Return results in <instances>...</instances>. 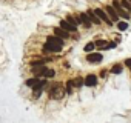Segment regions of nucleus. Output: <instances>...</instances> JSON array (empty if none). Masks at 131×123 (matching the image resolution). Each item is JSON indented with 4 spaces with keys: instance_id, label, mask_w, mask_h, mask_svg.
Returning <instances> with one entry per match:
<instances>
[{
    "instance_id": "1",
    "label": "nucleus",
    "mask_w": 131,
    "mask_h": 123,
    "mask_svg": "<svg viewBox=\"0 0 131 123\" xmlns=\"http://www.w3.org/2000/svg\"><path fill=\"white\" fill-rule=\"evenodd\" d=\"M113 6H114V9L117 11V14H119V17H122L123 20H128L129 17H131V14L122 6V3H120V0H113Z\"/></svg>"
},
{
    "instance_id": "2",
    "label": "nucleus",
    "mask_w": 131,
    "mask_h": 123,
    "mask_svg": "<svg viewBox=\"0 0 131 123\" xmlns=\"http://www.w3.org/2000/svg\"><path fill=\"white\" fill-rule=\"evenodd\" d=\"M48 94H49L51 99L59 100V99H62V95H63V86H62L60 83H54V85L51 86V89L48 91Z\"/></svg>"
},
{
    "instance_id": "3",
    "label": "nucleus",
    "mask_w": 131,
    "mask_h": 123,
    "mask_svg": "<svg viewBox=\"0 0 131 123\" xmlns=\"http://www.w3.org/2000/svg\"><path fill=\"white\" fill-rule=\"evenodd\" d=\"M102 60H103V55L100 52H90V54H86V61H90V63H93V65L102 63Z\"/></svg>"
},
{
    "instance_id": "4",
    "label": "nucleus",
    "mask_w": 131,
    "mask_h": 123,
    "mask_svg": "<svg viewBox=\"0 0 131 123\" xmlns=\"http://www.w3.org/2000/svg\"><path fill=\"white\" fill-rule=\"evenodd\" d=\"M94 13L97 14V17L102 20V22H105V23H108L110 26L113 25V20L110 19V16H108V13L105 11V9H102V8H97V9H94Z\"/></svg>"
},
{
    "instance_id": "5",
    "label": "nucleus",
    "mask_w": 131,
    "mask_h": 123,
    "mask_svg": "<svg viewBox=\"0 0 131 123\" xmlns=\"http://www.w3.org/2000/svg\"><path fill=\"white\" fill-rule=\"evenodd\" d=\"M46 43H51V45H54V46L63 48L65 40H63V39H60V37H57V35H48V37H46Z\"/></svg>"
},
{
    "instance_id": "6",
    "label": "nucleus",
    "mask_w": 131,
    "mask_h": 123,
    "mask_svg": "<svg viewBox=\"0 0 131 123\" xmlns=\"http://www.w3.org/2000/svg\"><path fill=\"white\" fill-rule=\"evenodd\" d=\"M97 82H99V77L96 74H88L85 77V86L86 88H94L97 85Z\"/></svg>"
},
{
    "instance_id": "7",
    "label": "nucleus",
    "mask_w": 131,
    "mask_h": 123,
    "mask_svg": "<svg viewBox=\"0 0 131 123\" xmlns=\"http://www.w3.org/2000/svg\"><path fill=\"white\" fill-rule=\"evenodd\" d=\"M59 26H60L62 29H65V31H68V32H77V26H73L67 19H65V20H60V22H59Z\"/></svg>"
},
{
    "instance_id": "8",
    "label": "nucleus",
    "mask_w": 131,
    "mask_h": 123,
    "mask_svg": "<svg viewBox=\"0 0 131 123\" xmlns=\"http://www.w3.org/2000/svg\"><path fill=\"white\" fill-rule=\"evenodd\" d=\"M106 13H108V16H110V19L113 20V22H119V14H117V11L114 9V6L113 5H106L105 8H103Z\"/></svg>"
},
{
    "instance_id": "9",
    "label": "nucleus",
    "mask_w": 131,
    "mask_h": 123,
    "mask_svg": "<svg viewBox=\"0 0 131 123\" xmlns=\"http://www.w3.org/2000/svg\"><path fill=\"white\" fill-rule=\"evenodd\" d=\"M31 71H32V74H34V77H42V76L45 77L48 68H46L45 65H42V66H34V68H31Z\"/></svg>"
},
{
    "instance_id": "10",
    "label": "nucleus",
    "mask_w": 131,
    "mask_h": 123,
    "mask_svg": "<svg viewBox=\"0 0 131 123\" xmlns=\"http://www.w3.org/2000/svg\"><path fill=\"white\" fill-rule=\"evenodd\" d=\"M54 35H57V37H60V39H63V40L70 39V32H68V31H65V29H62L60 26L54 28Z\"/></svg>"
},
{
    "instance_id": "11",
    "label": "nucleus",
    "mask_w": 131,
    "mask_h": 123,
    "mask_svg": "<svg viewBox=\"0 0 131 123\" xmlns=\"http://www.w3.org/2000/svg\"><path fill=\"white\" fill-rule=\"evenodd\" d=\"M80 19H82V23H83V26H85L86 29H90V28L94 25V23L91 22V19L88 17V14H86V13H80Z\"/></svg>"
},
{
    "instance_id": "12",
    "label": "nucleus",
    "mask_w": 131,
    "mask_h": 123,
    "mask_svg": "<svg viewBox=\"0 0 131 123\" xmlns=\"http://www.w3.org/2000/svg\"><path fill=\"white\" fill-rule=\"evenodd\" d=\"M43 52H60L62 51V48H59V46H54V45H51V43H46L45 42V45H43Z\"/></svg>"
},
{
    "instance_id": "13",
    "label": "nucleus",
    "mask_w": 131,
    "mask_h": 123,
    "mask_svg": "<svg viewBox=\"0 0 131 123\" xmlns=\"http://www.w3.org/2000/svg\"><path fill=\"white\" fill-rule=\"evenodd\" d=\"M86 14H88V17L91 19V22H93L94 25H100V22H102V20L97 17V14L94 13V9H88V11H86Z\"/></svg>"
},
{
    "instance_id": "14",
    "label": "nucleus",
    "mask_w": 131,
    "mask_h": 123,
    "mask_svg": "<svg viewBox=\"0 0 131 123\" xmlns=\"http://www.w3.org/2000/svg\"><path fill=\"white\" fill-rule=\"evenodd\" d=\"M122 71H123V65H122V63H116V65L111 68V74H114V76L122 74Z\"/></svg>"
},
{
    "instance_id": "15",
    "label": "nucleus",
    "mask_w": 131,
    "mask_h": 123,
    "mask_svg": "<svg viewBox=\"0 0 131 123\" xmlns=\"http://www.w3.org/2000/svg\"><path fill=\"white\" fill-rule=\"evenodd\" d=\"M94 43H96V48H97V49L106 51V46H108V42H106V40H100V39H99V40H96Z\"/></svg>"
},
{
    "instance_id": "16",
    "label": "nucleus",
    "mask_w": 131,
    "mask_h": 123,
    "mask_svg": "<svg viewBox=\"0 0 131 123\" xmlns=\"http://www.w3.org/2000/svg\"><path fill=\"white\" fill-rule=\"evenodd\" d=\"M94 49H96V43H94V42H90V43H86V45H85V48H83V51H85L86 54H90V52H94Z\"/></svg>"
},
{
    "instance_id": "17",
    "label": "nucleus",
    "mask_w": 131,
    "mask_h": 123,
    "mask_svg": "<svg viewBox=\"0 0 131 123\" xmlns=\"http://www.w3.org/2000/svg\"><path fill=\"white\" fill-rule=\"evenodd\" d=\"M117 29L119 31H126L128 29V22L126 20H119L117 22Z\"/></svg>"
},
{
    "instance_id": "18",
    "label": "nucleus",
    "mask_w": 131,
    "mask_h": 123,
    "mask_svg": "<svg viewBox=\"0 0 131 123\" xmlns=\"http://www.w3.org/2000/svg\"><path fill=\"white\" fill-rule=\"evenodd\" d=\"M120 3H122V6L131 14V0H120Z\"/></svg>"
},
{
    "instance_id": "19",
    "label": "nucleus",
    "mask_w": 131,
    "mask_h": 123,
    "mask_svg": "<svg viewBox=\"0 0 131 123\" xmlns=\"http://www.w3.org/2000/svg\"><path fill=\"white\" fill-rule=\"evenodd\" d=\"M74 85H76V88H82V86H85V79H82V77H76V79H74Z\"/></svg>"
},
{
    "instance_id": "20",
    "label": "nucleus",
    "mask_w": 131,
    "mask_h": 123,
    "mask_svg": "<svg viewBox=\"0 0 131 123\" xmlns=\"http://www.w3.org/2000/svg\"><path fill=\"white\" fill-rule=\"evenodd\" d=\"M74 86H76V85H74V80H68V82H67V94H71Z\"/></svg>"
},
{
    "instance_id": "21",
    "label": "nucleus",
    "mask_w": 131,
    "mask_h": 123,
    "mask_svg": "<svg viewBox=\"0 0 131 123\" xmlns=\"http://www.w3.org/2000/svg\"><path fill=\"white\" fill-rule=\"evenodd\" d=\"M67 20H68V22H70L73 26H77V20H76V17H74V16L68 14V16H67Z\"/></svg>"
},
{
    "instance_id": "22",
    "label": "nucleus",
    "mask_w": 131,
    "mask_h": 123,
    "mask_svg": "<svg viewBox=\"0 0 131 123\" xmlns=\"http://www.w3.org/2000/svg\"><path fill=\"white\" fill-rule=\"evenodd\" d=\"M45 61H46V60H34V61H31V68H34V66H42V65H45Z\"/></svg>"
},
{
    "instance_id": "23",
    "label": "nucleus",
    "mask_w": 131,
    "mask_h": 123,
    "mask_svg": "<svg viewBox=\"0 0 131 123\" xmlns=\"http://www.w3.org/2000/svg\"><path fill=\"white\" fill-rule=\"evenodd\" d=\"M54 76H56V71H54V69H48V71H46V76H45V77H46V79H52Z\"/></svg>"
},
{
    "instance_id": "24",
    "label": "nucleus",
    "mask_w": 131,
    "mask_h": 123,
    "mask_svg": "<svg viewBox=\"0 0 131 123\" xmlns=\"http://www.w3.org/2000/svg\"><path fill=\"white\" fill-rule=\"evenodd\" d=\"M117 46V42H108V46H106V51L108 49H113V48H116Z\"/></svg>"
},
{
    "instance_id": "25",
    "label": "nucleus",
    "mask_w": 131,
    "mask_h": 123,
    "mask_svg": "<svg viewBox=\"0 0 131 123\" xmlns=\"http://www.w3.org/2000/svg\"><path fill=\"white\" fill-rule=\"evenodd\" d=\"M125 66H128V68H129V69H131V57H129V58H126V60H125Z\"/></svg>"
},
{
    "instance_id": "26",
    "label": "nucleus",
    "mask_w": 131,
    "mask_h": 123,
    "mask_svg": "<svg viewBox=\"0 0 131 123\" xmlns=\"http://www.w3.org/2000/svg\"><path fill=\"white\" fill-rule=\"evenodd\" d=\"M106 76H108V72H106V71H102V72H100V77H106Z\"/></svg>"
}]
</instances>
